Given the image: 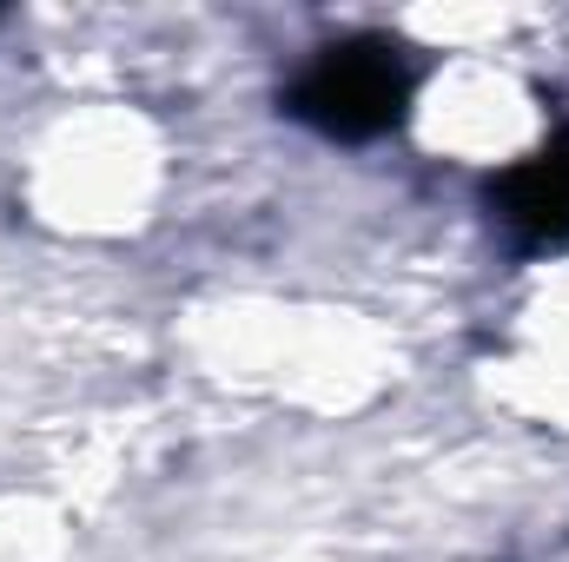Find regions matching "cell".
I'll use <instances>...</instances> for the list:
<instances>
[{"label": "cell", "instance_id": "1", "mask_svg": "<svg viewBox=\"0 0 569 562\" xmlns=\"http://www.w3.org/2000/svg\"><path fill=\"white\" fill-rule=\"evenodd\" d=\"M405 100H411V73L385 40L325 47L291 87V113L331 140H371V133L398 127Z\"/></svg>", "mask_w": 569, "mask_h": 562}, {"label": "cell", "instance_id": "2", "mask_svg": "<svg viewBox=\"0 0 569 562\" xmlns=\"http://www.w3.org/2000/svg\"><path fill=\"white\" fill-rule=\"evenodd\" d=\"M497 212L523 239H569V140L543 145L497 185Z\"/></svg>", "mask_w": 569, "mask_h": 562}]
</instances>
